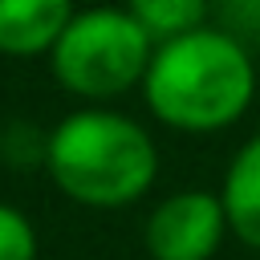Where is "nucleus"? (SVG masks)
I'll return each instance as SVG.
<instances>
[{
  "label": "nucleus",
  "instance_id": "obj_1",
  "mask_svg": "<svg viewBox=\"0 0 260 260\" xmlns=\"http://www.w3.org/2000/svg\"><path fill=\"white\" fill-rule=\"evenodd\" d=\"M146 110L179 134H219L236 126L256 98L248 45L215 24L154 45L142 77Z\"/></svg>",
  "mask_w": 260,
  "mask_h": 260
},
{
  "label": "nucleus",
  "instance_id": "obj_2",
  "mask_svg": "<svg viewBox=\"0 0 260 260\" xmlns=\"http://www.w3.org/2000/svg\"><path fill=\"white\" fill-rule=\"evenodd\" d=\"M45 171L65 199L93 211H118L154 187L158 146L130 114L81 106L45 134Z\"/></svg>",
  "mask_w": 260,
  "mask_h": 260
},
{
  "label": "nucleus",
  "instance_id": "obj_3",
  "mask_svg": "<svg viewBox=\"0 0 260 260\" xmlns=\"http://www.w3.org/2000/svg\"><path fill=\"white\" fill-rule=\"evenodd\" d=\"M154 41L126 8H85L69 20L61 41L49 53V69L61 89L102 106L126 89H142Z\"/></svg>",
  "mask_w": 260,
  "mask_h": 260
},
{
  "label": "nucleus",
  "instance_id": "obj_4",
  "mask_svg": "<svg viewBox=\"0 0 260 260\" xmlns=\"http://www.w3.org/2000/svg\"><path fill=\"white\" fill-rule=\"evenodd\" d=\"M228 236L232 232L219 191L187 187L150 207L142 228V248L150 260H211Z\"/></svg>",
  "mask_w": 260,
  "mask_h": 260
},
{
  "label": "nucleus",
  "instance_id": "obj_5",
  "mask_svg": "<svg viewBox=\"0 0 260 260\" xmlns=\"http://www.w3.org/2000/svg\"><path fill=\"white\" fill-rule=\"evenodd\" d=\"M73 16H77L73 0H0V53L4 57L53 53Z\"/></svg>",
  "mask_w": 260,
  "mask_h": 260
},
{
  "label": "nucleus",
  "instance_id": "obj_6",
  "mask_svg": "<svg viewBox=\"0 0 260 260\" xmlns=\"http://www.w3.org/2000/svg\"><path fill=\"white\" fill-rule=\"evenodd\" d=\"M219 203L228 215V232L260 252V130L232 154L219 183Z\"/></svg>",
  "mask_w": 260,
  "mask_h": 260
},
{
  "label": "nucleus",
  "instance_id": "obj_7",
  "mask_svg": "<svg viewBox=\"0 0 260 260\" xmlns=\"http://www.w3.org/2000/svg\"><path fill=\"white\" fill-rule=\"evenodd\" d=\"M215 0H126V12L142 24V32L154 45H167L175 37H187L207 24Z\"/></svg>",
  "mask_w": 260,
  "mask_h": 260
},
{
  "label": "nucleus",
  "instance_id": "obj_8",
  "mask_svg": "<svg viewBox=\"0 0 260 260\" xmlns=\"http://www.w3.org/2000/svg\"><path fill=\"white\" fill-rule=\"evenodd\" d=\"M0 260H37V228L12 203H0Z\"/></svg>",
  "mask_w": 260,
  "mask_h": 260
},
{
  "label": "nucleus",
  "instance_id": "obj_9",
  "mask_svg": "<svg viewBox=\"0 0 260 260\" xmlns=\"http://www.w3.org/2000/svg\"><path fill=\"white\" fill-rule=\"evenodd\" d=\"M215 12V28H223L228 37H236L240 45H252L260 41V0H215L211 4Z\"/></svg>",
  "mask_w": 260,
  "mask_h": 260
}]
</instances>
